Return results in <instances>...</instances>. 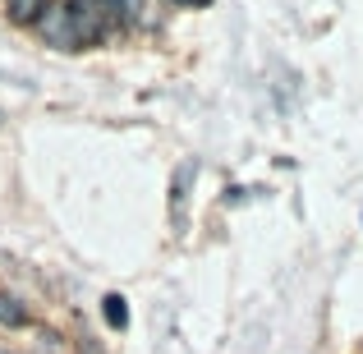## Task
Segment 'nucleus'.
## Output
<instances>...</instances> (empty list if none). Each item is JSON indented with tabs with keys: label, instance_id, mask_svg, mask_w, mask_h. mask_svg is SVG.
Instances as JSON below:
<instances>
[{
	"label": "nucleus",
	"instance_id": "nucleus-6",
	"mask_svg": "<svg viewBox=\"0 0 363 354\" xmlns=\"http://www.w3.org/2000/svg\"><path fill=\"white\" fill-rule=\"evenodd\" d=\"M46 5H51V0H9V18H14V23H37Z\"/></svg>",
	"mask_w": 363,
	"mask_h": 354
},
{
	"label": "nucleus",
	"instance_id": "nucleus-2",
	"mask_svg": "<svg viewBox=\"0 0 363 354\" xmlns=\"http://www.w3.org/2000/svg\"><path fill=\"white\" fill-rule=\"evenodd\" d=\"M37 33H42L46 46H55V51H79V33H74V18H69V5H46L42 18H37Z\"/></svg>",
	"mask_w": 363,
	"mask_h": 354
},
{
	"label": "nucleus",
	"instance_id": "nucleus-8",
	"mask_svg": "<svg viewBox=\"0 0 363 354\" xmlns=\"http://www.w3.org/2000/svg\"><path fill=\"white\" fill-rule=\"evenodd\" d=\"M184 5H207V0H184Z\"/></svg>",
	"mask_w": 363,
	"mask_h": 354
},
{
	"label": "nucleus",
	"instance_id": "nucleus-3",
	"mask_svg": "<svg viewBox=\"0 0 363 354\" xmlns=\"http://www.w3.org/2000/svg\"><path fill=\"white\" fill-rule=\"evenodd\" d=\"M28 322H33V313H28V304L0 290V327H28Z\"/></svg>",
	"mask_w": 363,
	"mask_h": 354
},
{
	"label": "nucleus",
	"instance_id": "nucleus-9",
	"mask_svg": "<svg viewBox=\"0 0 363 354\" xmlns=\"http://www.w3.org/2000/svg\"><path fill=\"white\" fill-rule=\"evenodd\" d=\"M0 354H9V350H0Z\"/></svg>",
	"mask_w": 363,
	"mask_h": 354
},
{
	"label": "nucleus",
	"instance_id": "nucleus-1",
	"mask_svg": "<svg viewBox=\"0 0 363 354\" xmlns=\"http://www.w3.org/2000/svg\"><path fill=\"white\" fill-rule=\"evenodd\" d=\"M74 18V33H79V51L83 46H101V37L116 23V5L111 0H65Z\"/></svg>",
	"mask_w": 363,
	"mask_h": 354
},
{
	"label": "nucleus",
	"instance_id": "nucleus-5",
	"mask_svg": "<svg viewBox=\"0 0 363 354\" xmlns=\"http://www.w3.org/2000/svg\"><path fill=\"white\" fill-rule=\"evenodd\" d=\"M101 318H106L111 331L129 327V304H124V294H106V299H101Z\"/></svg>",
	"mask_w": 363,
	"mask_h": 354
},
{
	"label": "nucleus",
	"instance_id": "nucleus-4",
	"mask_svg": "<svg viewBox=\"0 0 363 354\" xmlns=\"http://www.w3.org/2000/svg\"><path fill=\"white\" fill-rule=\"evenodd\" d=\"M116 5V18L120 23H129V28H138V23H152V0H111Z\"/></svg>",
	"mask_w": 363,
	"mask_h": 354
},
{
	"label": "nucleus",
	"instance_id": "nucleus-7",
	"mask_svg": "<svg viewBox=\"0 0 363 354\" xmlns=\"http://www.w3.org/2000/svg\"><path fill=\"white\" fill-rule=\"evenodd\" d=\"M37 354H69V345L55 331H37Z\"/></svg>",
	"mask_w": 363,
	"mask_h": 354
}]
</instances>
